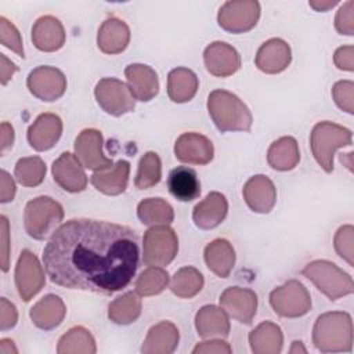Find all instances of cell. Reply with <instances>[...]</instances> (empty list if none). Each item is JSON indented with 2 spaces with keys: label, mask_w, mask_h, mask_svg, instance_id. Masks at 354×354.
<instances>
[{
  "label": "cell",
  "mask_w": 354,
  "mask_h": 354,
  "mask_svg": "<svg viewBox=\"0 0 354 354\" xmlns=\"http://www.w3.org/2000/svg\"><path fill=\"white\" fill-rule=\"evenodd\" d=\"M138 261V238L131 228L91 218L64 223L43 249L44 270L53 283L105 295L126 288Z\"/></svg>",
  "instance_id": "obj_1"
},
{
  "label": "cell",
  "mask_w": 354,
  "mask_h": 354,
  "mask_svg": "<svg viewBox=\"0 0 354 354\" xmlns=\"http://www.w3.org/2000/svg\"><path fill=\"white\" fill-rule=\"evenodd\" d=\"M207 104L225 109V112H209L220 131H227V130L248 131L250 129L252 116L248 108L231 112V109L236 108L241 104V100L236 95L224 90H216L209 95Z\"/></svg>",
  "instance_id": "obj_2"
},
{
  "label": "cell",
  "mask_w": 354,
  "mask_h": 354,
  "mask_svg": "<svg viewBox=\"0 0 354 354\" xmlns=\"http://www.w3.org/2000/svg\"><path fill=\"white\" fill-rule=\"evenodd\" d=\"M311 138L326 142L318 147H313V152L317 162L325 169V171L329 173L333 170V151L339 147L351 144V131L337 124L318 123L313 130Z\"/></svg>",
  "instance_id": "obj_3"
},
{
  "label": "cell",
  "mask_w": 354,
  "mask_h": 354,
  "mask_svg": "<svg viewBox=\"0 0 354 354\" xmlns=\"http://www.w3.org/2000/svg\"><path fill=\"white\" fill-rule=\"evenodd\" d=\"M95 97L98 104L115 116L129 112L134 108V100L127 91L124 83L118 79H102L95 87Z\"/></svg>",
  "instance_id": "obj_4"
},
{
  "label": "cell",
  "mask_w": 354,
  "mask_h": 354,
  "mask_svg": "<svg viewBox=\"0 0 354 354\" xmlns=\"http://www.w3.org/2000/svg\"><path fill=\"white\" fill-rule=\"evenodd\" d=\"M15 282L19 296L25 301H29L30 297L35 296L44 283L40 264L29 250H24L21 253L15 271Z\"/></svg>",
  "instance_id": "obj_5"
},
{
  "label": "cell",
  "mask_w": 354,
  "mask_h": 354,
  "mask_svg": "<svg viewBox=\"0 0 354 354\" xmlns=\"http://www.w3.org/2000/svg\"><path fill=\"white\" fill-rule=\"evenodd\" d=\"M46 202H47V196H40V198H36L35 201H30L25 209L26 231L30 236H33L36 239H43L48 234V228H47L46 223L43 221L46 217L61 220L64 216L62 207L57 202H53L51 206L48 207V210L46 213H43V210L46 207Z\"/></svg>",
  "instance_id": "obj_6"
},
{
  "label": "cell",
  "mask_w": 354,
  "mask_h": 354,
  "mask_svg": "<svg viewBox=\"0 0 354 354\" xmlns=\"http://www.w3.org/2000/svg\"><path fill=\"white\" fill-rule=\"evenodd\" d=\"M174 152L183 162L207 163L213 158V145L203 136L185 133L176 141Z\"/></svg>",
  "instance_id": "obj_7"
},
{
  "label": "cell",
  "mask_w": 354,
  "mask_h": 354,
  "mask_svg": "<svg viewBox=\"0 0 354 354\" xmlns=\"http://www.w3.org/2000/svg\"><path fill=\"white\" fill-rule=\"evenodd\" d=\"M167 188L170 194L181 202L194 201L201 194L198 174L194 169L187 166H177L169 173Z\"/></svg>",
  "instance_id": "obj_8"
},
{
  "label": "cell",
  "mask_w": 354,
  "mask_h": 354,
  "mask_svg": "<svg viewBox=\"0 0 354 354\" xmlns=\"http://www.w3.org/2000/svg\"><path fill=\"white\" fill-rule=\"evenodd\" d=\"M246 203L253 212L267 213L275 203V189L272 183L264 176L250 178L243 189Z\"/></svg>",
  "instance_id": "obj_9"
},
{
  "label": "cell",
  "mask_w": 354,
  "mask_h": 354,
  "mask_svg": "<svg viewBox=\"0 0 354 354\" xmlns=\"http://www.w3.org/2000/svg\"><path fill=\"white\" fill-rule=\"evenodd\" d=\"M101 144H102V137L101 133L97 130H83L82 134L76 138V155L84 153L90 151V159L86 165L87 169H94V170H104L112 167V160L106 159L102 152H101Z\"/></svg>",
  "instance_id": "obj_10"
},
{
  "label": "cell",
  "mask_w": 354,
  "mask_h": 354,
  "mask_svg": "<svg viewBox=\"0 0 354 354\" xmlns=\"http://www.w3.org/2000/svg\"><path fill=\"white\" fill-rule=\"evenodd\" d=\"M129 84H130V93L133 97L144 101V88L142 84L145 86L149 97L152 98L156 95L159 90V83H158V76L156 73L147 65H129L124 71Z\"/></svg>",
  "instance_id": "obj_11"
},
{
  "label": "cell",
  "mask_w": 354,
  "mask_h": 354,
  "mask_svg": "<svg viewBox=\"0 0 354 354\" xmlns=\"http://www.w3.org/2000/svg\"><path fill=\"white\" fill-rule=\"evenodd\" d=\"M53 174H54V180L57 183L61 181L66 174L71 176V184H72L71 192L83 191L87 184V178L80 167V163L69 152H64L59 156V159H57L53 163Z\"/></svg>",
  "instance_id": "obj_12"
},
{
  "label": "cell",
  "mask_w": 354,
  "mask_h": 354,
  "mask_svg": "<svg viewBox=\"0 0 354 354\" xmlns=\"http://www.w3.org/2000/svg\"><path fill=\"white\" fill-rule=\"evenodd\" d=\"M180 87L170 98L174 102H185L189 101L198 88V79L196 75L185 68L173 69L169 73V93L174 91Z\"/></svg>",
  "instance_id": "obj_13"
},
{
  "label": "cell",
  "mask_w": 354,
  "mask_h": 354,
  "mask_svg": "<svg viewBox=\"0 0 354 354\" xmlns=\"http://www.w3.org/2000/svg\"><path fill=\"white\" fill-rule=\"evenodd\" d=\"M205 64H206V69L210 73L216 76H228L238 71L241 65V59L236 50L232 48L231 46H228L224 57H218V54L210 44L205 50Z\"/></svg>",
  "instance_id": "obj_14"
},
{
  "label": "cell",
  "mask_w": 354,
  "mask_h": 354,
  "mask_svg": "<svg viewBox=\"0 0 354 354\" xmlns=\"http://www.w3.org/2000/svg\"><path fill=\"white\" fill-rule=\"evenodd\" d=\"M203 286L202 274L195 268H183L174 274L170 289L174 295L181 297H191Z\"/></svg>",
  "instance_id": "obj_15"
},
{
  "label": "cell",
  "mask_w": 354,
  "mask_h": 354,
  "mask_svg": "<svg viewBox=\"0 0 354 354\" xmlns=\"http://www.w3.org/2000/svg\"><path fill=\"white\" fill-rule=\"evenodd\" d=\"M46 174V165L40 158H24L17 162L15 176L17 180L26 187L37 185Z\"/></svg>",
  "instance_id": "obj_16"
},
{
  "label": "cell",
  "mask_w": 354,
  "mask_h": 354,
  "mask_svg": "<svg viewBox=\"0 0 354 354\" xmlns=\"http://www.w3.org/2000/svg\"><path fill=\"white\" fill-rule=\"evenodd\" d=\"M160 180V160L155 152L145 153L138 165L136 187L140 189L152 187Z\"/></svg>",
  "instance_id": "obj_17"
},
{
  "label": "cell",
  "mask_w": 354,
  "mask_h": 354,
  "mask_svg": "<svg viewBox=\"0 0 354 354\" xmlns=\"http://www.w3.org/2000/svg\"><path fill=\"white\" fill-rule=\"evenodd\" d=\"M296 147V141L292 137H283L275 141L268 149V162L271 167L277 170H289L293 169L297 163V159L286 156V151Z\"/></svg>",
  "instance_id": "obj_18"
},
{
  "label": "cell",
  "mask_w": 354,
  "mask_h": 354,
  "mask_svg": "<svg viewBox=\"0 0 354 354\" xmlns=\"http://www.w3.org/2000/svg\"><path fill=\"white\" fill-rule=\"evenodd\" d=\"M167 279V272L162 268H149L140 275L136 288L141 295L159 293L166 286Z\"/></svg>",
  "instance_id": "obj_19"
},
{
  "label": "cell",
  "mask_w": 354,
  "mask_h": 354,
  "mask_svg": "<svg viewBox=\"0 0 354 354\" xmlns=\"http://www.w3.org/2000/svg\"><path fill=\"white\" fill-rule=\"evenodd\" d=\"M127 173H123L118 176L116 178L111 174H101V173H94L91 176V184L98 189L102 191L104 194L108 195H116L124 191L126 184H127Z\"/></svg>",
  "instance_id": "obj_20"
},
{
  "label": "cell",
  "mask_w": 354,
  "mask_h": 354,
  "mask_svg": "<svg viewBox=\"0 0 354 354\" xmlns=\"http://www.w3.org/2000/svg\"><path fill=\"white\" fill-rule=\"evenodd\" d=\"M1 43L14 50L19 57H25L24 55V48H22V41H21V37H19V33L18 30L15 29V26L11 24V35H8V32L6 29L1 28Z\"/></svg>",
  "instance_id": "obj_21"
},
{
  "label": "cell",
  "mask_w": 354,
  "mask_h": 354,
  "mask_svg": "<svg viewBox=\"0 0 354 354\" xmlns=\"http://www.w3.org/2000/svg\"><path fill=\"white\" fill-rule=\"evenodd\" d=\"M1 184H3V189H1V202H8L12 201L14 194H15V185L14 181L11 180L10 174L6 170H1Z\"/></svg>",
  "instance_id": "obj_22"
},
{
  "label": "cell",
  "mask_w": 354,
  "mask_h": 354,
  "mask_svg": "<svg viewBox=\"0 0 354 354\" xmlns=\"http://www.w3.org/2000/svg\"><path fill=\"white\" fill-rule=\"evenodd\" d=\"M1 228H3V234H1V238H3V271H7L8 270V261H7V256H8V221L6 218V216H1Z\"/></svg>",
  "instance_id": "obj_23"
},
{
  "label": "cell",
  "mask_w": 354,
  "mask_h": 354,
  "mask_svg": "<svg viewBox=\"0 0 354 354\" xmlns=\"http://www.w3.org/2000/svg\"><path fill=\"white\" fill-rule=\"evenodd\" d=\"M207 344V347L205 346H196L192 353H199V351H227L231 353V348L225 344V342H220V340H214V342H205Z\"/></svg>",
  "instance_id": "obj_24"
}]
</instances>
